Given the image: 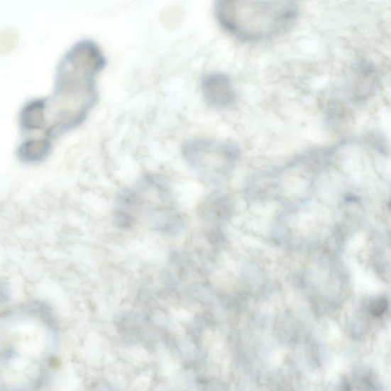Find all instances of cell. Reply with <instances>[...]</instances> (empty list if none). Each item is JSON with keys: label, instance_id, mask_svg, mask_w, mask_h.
Returning a JSON list of instances; mask_svg holds the SVG:
<instances>
[{"label": "cell", "instance_id": "obj_1", "mask_svg": "<svg viewBox=\"0 0 391 391\" xmlns=\"http://www.w3.org/2000/svg\"><path fill=\"white\" fill-rule=\"evenodd\" d=\"M218 23L244 42H260L282 35L295 24L299 9L292 1L221 0L214 6Z\"/></svg>", "mask_w": 391, "mask_h": 391}, {"label": "cell", "instance_id": "obj_2", "mask_svg": "<svg viewBox=\"0 0 391 391\" xmlns=\"http://www.w3.org/2000/svg\"><path fill=\"white\" fill-rule=\"evenodd\" d=\"M202 90L206 103L216 109H228L236 103V94L232 80L226 74L215 72L205 76Z\"/></svg>", "mask_w": 391, "mask_h": 391}, {"label": "cell", "instance_id": "obj_3", "mask_svg": "<svg viewBox=\"0 0 391 391\" xmlns=\"http://www.w3.org/2000/svg\"><path fill=\"white\" fill-rule=\"evenodd\" d=\"M376 83L375 69L369 65H363L358 72L356 94L358 98H366L373 92Z\"/></svg>", "mask_w": 391, "mask_h": 391}, {"label": "cell", "instance_id": "obj_4", "mask_svg": "<svg viewBox=\"0 0 391 391\" xmlns=\"http://www.w3.org/2000/svg\"><path fill=\"white\" fill-rule=\"evenodd\" d=\"M10 298V290L7 285L0 283V304H5Z\"/></svg>", "mask_w": 391, "mask_h": 391}, {"label": "cell", "instance_id": "obj_5", "mask_svg": "<svg viewBox=\"0 0 391 391\" xmlns=\"http://www.w3.org/2000/svg\"><path fill=\"white\" fill-rule=\"evenodd\" d=\"M385 309L386 302H385V300H383V302H378L375 305L373 306V313L376 315H380L384 313Z\"/></svg>", "mask_w": 391, "mask_h": 391}]
</instances>
